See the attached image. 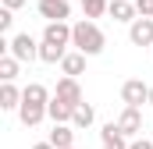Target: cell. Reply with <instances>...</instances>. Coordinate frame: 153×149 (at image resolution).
Here are the masks:
<instances>
[{"label":"cell","instance_id":"cell-6","mask_svg":"<svg viewBox=\"0 0 153 149\" xmlns=\"http://www.w3.org/2000/svg\"><path fill=\"white\" fill-rule=\"evenodd\" d=\"M36 11H39V18H46V21H68L71 18V4L68 0H39Z\"/></svg>","mask_w":153,"mask_h":149},{"label":"cell","instance_id":"cell-7","mask_svg":"<svg viewBox=\"0 0 153 149\" xmlns=\"http://www.w3.org/2000/svg\"><path fill=\"white\" fill-rule=\"evenodd\" d=\"M53 96L61 103H68V107H82V85H78V78H61L57 89H53Z\"/></svg>","mask_w":153,"mask_h":149},{"label":"cell","instance_id":"cell-9","mask_svg":"<svg viewBox=\"0 0 153 149\" xmlns=\"http://www.w3.org/2000/svg\"><path fill=\"white\" fill-rule=\"evenodd\" d=\"M114 124H117V131H121L125 139H132V135H139V131H143V114L135 110V107H125L121 117H117Z\"/></svg>","mask_w":153,"mask_h":149},{"label":"cell","instance_id":"cell-11","mask_svg":"<svg viewBox=\"0 0 153 149\" xmlns=\"http://www.w3.org/2000/svg\"><path fill=\"white\" fill-rule=\"evenodd\" d=\"M100 142H103V149H128V146H132V142H128V139L117 131V124H114V121L100 128Z\"/></svg>","mask_w":153,"mask_h":149},{"label":"cell","instance_id":"cell-23","mask_svg":"<svg viewBox=\"0 0 153 149\" xmlns=\"http://www.w3.org/2000/svg\"><path fill=\"white\" fill-rule=\"evenodd\" d=\"M22 4H25V0H4V7H7V11H18Z\"/></svg>","mask_w":153,"mask_h":149},{"label":"cell","instance_id":"cell-3","mask_svg":"<svg viewBox=\"0 0 153 149\" xmlns=\"http://www.w3.org/2000/svg\"><path fill=\"white\" fill-rule=\"evenodd\" d=\"M7 53H11L18 64H25V60L32 64V60H39V43L29 36V32H18L14 39H7Z\"/></svg>","mask_w":153,"mask_h":149},{"label":"cell","instance_id":"cell-19","mask_svg":"<svg viewBox=\"0 0 153 149\" xmlns=\"http://www.w3.org/2000/svg\"><path fill=\"white\" fill-rule=\"evenodd\" d=\"M0 78H4V82H14V78H18V60H14L11 53L0 57Z\"/></svg>","mask_w":153,"mask_h":149},{"label":"cell","instance_id":"cell-22","mask_svg":"<svg viewBox=\"0 0 153 149\" xmlns=\"http://www.w3.org/2000/svg\"><path fill=\"white\" fill-rule=\"evenodd\" d=\"M128 149H153V142H146V139H135V142H132Z\"/></svg>","mask_w":153,"mask_h":149},{"label":"cell","instance_id":"cell-5","mask_svg":"<svg viewBox=\"0 0 153 149\" xmlns=\"http://www.w3.org/2000/svg\"><path fill=\"white\" fill-rule=\"evenodd\" d=\"M43 43L68 50V46H71V25H68V21H46V29H43Z\"/></svg>","mask_w":153,"mask_h":149},{"label":"cell","instance_id":"cell-26","mask_svg":"<svg viewBox=\"0 0 153 149\" xmlns=\"http://www.w3.org/2000/svg\"><path fill=\"white\" fill-rule=\"evenodd\" d=\"M132 4H135V0H132Z\"/></svg>","mask_w":153,"mask_h":149},{"label":"cell","instance_id":"cell-24","mask_svg":"<svg viewBox=\"0 0 153 149\" xmlns=\"http://www.w3.org/2000/svg\"><path fill=\"white\" fill-rule=\"evenodd\" d=\"M32 149H53V146H50V142H36Z\"/></svg>","mask_w":153,"mask_h":149},{"label":"cell","instance_id":"cell-21","mask_svg":"<svg viewBox=\"0 0 153 149\" xmlns=\"http://www.w3.org/2000/svg\"><path fill=\"white\" fill-rule=\"evenodd\" d=\"M135 11L139 18H153V0H135Z\"/></svg>","mask_w":153,"mask_h":149},{"label":"cell","instance_id":"cell-13","mask_svg":"<svg viewBox=\"0 0 153 149\" xmlns=\"http://www.w3.org/2000/svg\"><path fill=\"white\" fill-rule=\"evenodd\" d=\"M22 107V89L14 82H4L0 85V110H18Z\"/></svg>","mask_w":153,"mask_h":149},{"label":"cell","instance_id":"cell-1","mask_svg":"<svg viewBox=\"0 0 153 149\" xmlns=\"http://www.w3.org/2000/svg\"><path fill=\"white\" fill-rule=\"evenodd\" d=\"M50 92H46V85H39V82H29L25 89H22V107H18V121L25 124V128H36L43 117H50Z\"/></svg>","mask_w":153,"mask_h":149},{"label":"cell","instance_id":"cell-4","mask_svg":"<svg viewBox=\"0 0 153 149\" xmlns=\"http://www.w3.org/2000/svg\"><path fill=\"white\" fill-rule=\"evenodd\" d=\"M121 100H125V107H143V103H150V85L143 82V78H128L125 85H121Z\"/></svg>","mask_w":153,"mask_h":149},{"label":"cell","instance_id":"cell-14","mask_svg":"<svg viewBox=\"0 0 153 149\" xmlns=\"http://www.w3.org/2000/svg\"><path fill=\"white\" fill-rule=\"evenodd\" d=\"M61 71H64V78H78V74L85 71V53H68L64 60H61Z\"/></svg>","mask_w":153,"mask_h":149},{"label":"cell","instance_id":"cell-20","mask_svg":"<svg viewBox=\"0 0 153 149\" xmlns=\"http://www.w3.org/2000/svg\"><path fill=\"white\" fill-rule=\"evenodd\" d=\"M11 25H14V11L0 7V32H11Z\"/></svg>","mask_w":153,"mask_h":149},{"label":"cell","instance_id":"cell-25","mask_svg":"<svg viewBox=\"0 0 153 149\" xmlns=\"http://www.w3.org/2000/svg\"><path fill=\"white\" fill-rule=\"evenodd\" d=\"M150 107H153V85H150Z\"/></svg>","mask_w":153,"mask_h":149},{"label":"cell","instance_id":"cell-12","mask_svg":"<svg viewBox=\"0 0 153 149\" xmlns=\"http://www.w3.org/2000/svg\"><path fill=\"white\" fill-rule=\"evenodd\" d=\"M107 14H111L114 21H128V25L139 18V11H135L132 0H111V11H107Z\"/></svg>","mask_w":153,"mask_h":149},{"label":"cell","instance_id":"cell-10","mask_svg":"<svg viewBox=\"0 0 153 149\" xmlns=\"http://www.w3.org/2000/svg\"><path fill=\"white\" fill-rule=\"evenodd\" d=\"M53 149H75V128L71 124H53L50 139H46Z\"/></svg>","mask_w":153,"mask_h":149},{"label":"cell","instance_id":"cell-2","mask_svg":"<svg viewBox=\"0 0 153 149\" xmlns=\"http://www.w3.org/2000/svg\"><path fill=\"white\" fill-rule=\"evenodd\" d=\"M71 46H75L78 53H85V57H96V53H103L107 36H103V29H100L96 21L82 18V21L71 25Z\"/></svg>","mask_w":153,"mask_h":149},{"label":"cell","instance_id":"cell-16","mask_svg":"<svg viewBox=\"0 0 153 149\" xmlns=\"http://www.w3.org/2000/svg\"><path fill=\"white\" fill-rule=\"evenodd\" d=\"M93 121H96V110H93L89 103H82V107H75V117H71V128H75V131H78V128L85 131V128H89Z\"/></svg>","mask_w":153,"mask_h":149},{"label":"cell","instance_id":"cell-17","mask_svg":"<svg viewBox=\"0 0 153 149\" xmlns=\"http://www.w3.org/2000/svg\"><path fill=\"white\" fill-rule=\"evenodd\" d=\"M64 57H68V50L50 46V43H39V60H43V64H61Z\"/></svg>","mask_w":153,"mask_h":149},{"label":"cell","instance_id":"cell-18","mask_svg":"<svg viewBox=\"0 0 153 149\" xmlns=\"http://www.w3.org/2000/svg\"><path fill=\"white\" fill-rule=\"evenodd\" d=\"M111 11V0H82V14L93 21V18H103Z\"/></svg>","mask_w":153,"mask_h":149},{"label":"cell","instance_id":"cell-15","mask_svg":"<svg viewBox=\"0 0 153 149\" xmlns=\"http://www.w3.org/2000/svg\"><path fill=\"white\" fill-rule=\"evenodd\" d=\"M71 117H75V107L61 103L57 96L50 100V121H53V124H71Z\"/></svg>","mask_w":153,"mask_h":149},{"label":"cell","instance_id":"cell-8","mask_svg":"<svg viewBox=\"0 0 153 149\" xmlns=\"http://www.w3.org/2000/svg\"><path fill=\"white\" fill-rule=\"evenodd\" d=\"M128 39L132 46H153V18H135L128 25Z\"/></svg>","mask_w":153,"mask_h":149}]
</instances>
